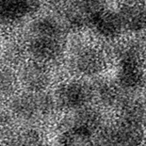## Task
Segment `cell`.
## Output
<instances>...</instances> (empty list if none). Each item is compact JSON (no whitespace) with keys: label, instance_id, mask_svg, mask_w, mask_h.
<instances>
[{"label":"cell","instance_id":"6da1fadb","mask_svg":"<svg viewBox=\"0 0 146 146\" xmlns=\"http://www.w3.org/2000/svg\"><path fill=\"white\" fill-rule=\"evenodd\" d=\"M27 50L39 62H50L60 58L65 46V29L62 23L52 16H42L29 27Z\"/></svg>","mask_w":146,"mask_h":146},{"label":"cell","instance_id":"7a4b0ae2","mask_svg":"<svg viewBox=\"0 0 146 146\" xmlns=\"http://www.w3.org/2000/svg\"><path fill=\"white\" fill-rule=\"evenodd\" d=\"M57 107L55 97L44 92H29L15 96L11 101V111L17 118L31 121L46 117Z\"/></svg>","mask_w":146,"mask_h":146},{"label":"cell","instance_id":"3957f363","mask_svg":"<svg viewBox=\"0 0 146 146\" xmlns=\"http://www.w3.org/2000/svg\"><path fill=\"white\" fill-rule=\"evenodd\" d=\"M94 97V90L88 84L69 81L58 87L55 100L57 106L63 110L76 111L88 107Z\"/></svg>","mask_w":146,"mask_h":146},{"label":"cell","instance_id":"277c9868","mask_svg":"<svg viewBox=\"0 0 146 146\" xmlns=\"http://www.w3.org/2000/svg\"><path fill=\"white\" fill-rule=\"evenodd\" d=\"M106 63L103 52L92 46H83L79 48L72 58L74 70L84 76L99 74L105 69Z\"/></svg>","mask_w":146,"mask_h":146},{"label":"cell","instance_id":"5b68a950","mask_svg":"<svg viewBox=\"0 0 146 146\" xmlns=\"http://www.w3.org/2000/svg\"><path fill=\"white\" fill-rule=\"evenodd\" d=\"M89 25L101 37L114 39L123 31L118 11H113L108 7L96 12L90 18Z\"/></svg>","mask_w":146,"mask_h":146},{"label":"cell","instance_id":"8992f818","mask_svg":"<svg viewBox=\"0 0 146 146\" xmlns=\"http://www.w3.org/2000/svg\"><path fill=\"white\" fill-rule=\"evenodd\" d=\"M118 13L123 31L139 32L146 29V5L141 0H128Z\"/></svg>","mask_w":146,"mask_h":146},{"label":"cell","instance_id":"52a82bcc","mask_svg":"<svg viewBox=\"0 0 146 146\" xmlns=\"http://www.w3.org/2000/svg\"><path fill=\"white\" fill-rule=\"evenodd\" d=\"M36 0H0V25H11L25 19L36 10Z\"/></svg>","mask_w":146,"mask_h":146},{"label":"cell","instance_id":"ba28073f","mask_svg":"<svg viewBox=\"0 0 146 146\" xmlns=\"http://www.w3.org/2000/svg\"><path fill=\"white\" fill-rule=\"evenodd\" d=\"M21 82L29 92H42L50 83V74L42 62L34 61L25 65L21 73Z\"/></svg>","mask_w":146,"mask_h":146},{"label":"cell","instance_id":"9c48e42d","mask_svg":"<svg viewBox=\"0 0 146 146\" xmlns=\"http://www.w3.org/2000/svg\"><path fill=\"white\" fill-rule=\"evenodd\" d=\"M68 125H73L86 137L92 139L102 128V115L95 108L86 107L76 110Z\"/></svg>","mask_w":146,"mask_h":146},{"label":"cell","instance_id":"30bf717a","mask_svg":"<svg viewBox=\"0 0 146 146\" xmlns=\"http://www.w3.org/2000/svg\"><path fill=\"white\" fill-rule=\"evenodd\" d=\"M94 96L105 106L120 105L123 101V89L117 81L100 80L92 87Z\"/></svg>","mask_w":146,"mask_h":146},{"label":"cell","instance_id":"8fae6325","mask_svg":"<svg viewBox=\"0 0 146 146\" xmlns=\"http://www.w3.org/2000/svg\"><path fill=\"white\" fill-rule=\"evenodd\" d=\"M120 111L122 121L141 125L146 122V101L141 98H123Z\"/></svg>","mask_w":146,"mask_h":146},{"label":"cell","instance_id":"7c38bea8","mask_svg":"<svg viewBox=\"0 0 146 146\" xmlns=\"http://www.w3.org/2000/svg\"><path fill=\"white\" fill-rule=\"evenodd\" d=\"M89 19L96 12L107 8L108 0H70Z\"/></svg>","mask_w":146,"mask_h":146},{"label":"cell","instance_id":"4fadbf2b","mask_svg":"<svg viewBox=\"0 0 146 146\" xmlns=\"http://www.w3.org/2000/svg\"><path fill=\"white\" fill-rule=\"evenodd\" d=\"M17 87V78L9 69L0 70V95L9 96L12 94Z\"/></svg>","mask_w":146,"mask_h":146},{"label":"cell","instance_id":"5bb4252c","mask_svg":"<svg viewBox=\"0 0 146 146\" xmlns=\"http://www.w3.org/2000/svg\"><path fill=\"white\" fill-rule=\"evenodd\" d=\"M11 146H48L42 141L38 132L33 130L23 132L17 136L11 142Z\"/></svg>","mask_w":146,"mask_h":146},{"label":"cell","instance_id":"9a60e30c","mask_svg":"<svg viewBox=\"0 0 146 146\" xmlns=\"http://www.w3.org/2000/svg\"><path fill=\"white\" fill-rule=\"evenodd\" d=\"M61 1H62V0H36L37 3L43 2V3H46V4H50V5H58V4H60Z\"/></svg>","mask_w":146,"mask_h":146},{"label":"cell","instance_id":"2e32d148","mask_svg":"<svg viewBox=\"0 0 146 146\" xmlns=\"http://www.w3.org/2000/svg\"><path fill=\"white\" fill-rule=\"evenodd\" d=\"M142 85L144 86V89H145V92H146V77H144V79H143V83H142Z\"/></svg>","mask_w":146,"mask_h":146},{"label":"cell","instance_id":"e0dca14e","mask_svg":"<svg viewBox=\"0 0 146 146\" xmlns=\"http://www.w3.org/2000/svg\"><path fill=\"white\" fill-rule=\"evenodd\" d=\"M139 146H141V145H139Z\"/></svg>","mask_w":146,"mask_h":146}]
</instances>
